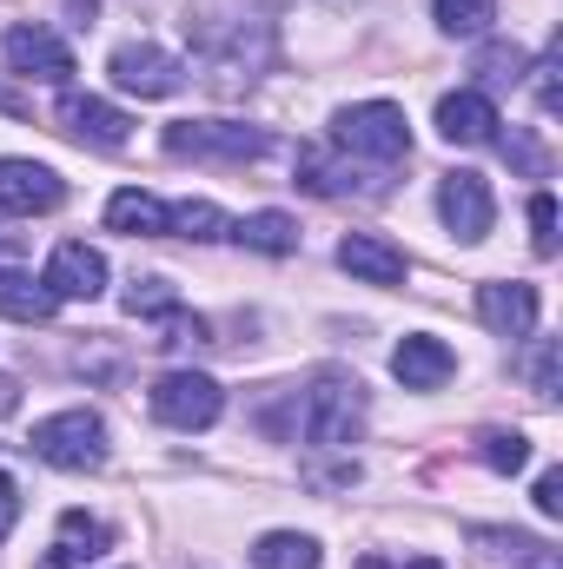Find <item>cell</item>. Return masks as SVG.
I'll use <instances>...</instances> for the list:
<instances>
[{
	"instance_id": "1",
	"label": "cell",
	"mask_w": 563,
	"mask_h": 569,
	"mask_svg": "<svg viewBox=\"0 0 563 569\" xmlns=\"http://www.w3.org/2000/svg\"><path fill=\"white\" fill-rule=\"evenodd\" d=\"M365 430V385L345 378V371H318L305 391H292V418H285V437H305L318 450H345L358 443Z\"/></svg>"
},
{
	"instance_id": "2",
	"label": "cell",
	"mask_w": 563,
	"mask_h": 569,
	"mask_svg": "<svg viewBox=\"0 0 563 569\" xmlns=\"http://www.w3.org/2000/svg\"><path fill=\"white\" fill-rule=\"evenodd\" d=\"M332 146H338V152H352V159H378V166L405 159V152H412L405 107H392V100H365V107H345V113L332 120Z\"/></svg>"
},
{
	"instance_id": "3",
	"label": "cell",
	"mask_w": 563,
	"mask_h": 569,
	"mask_svg": "<svg viewBox=\"0 0 563 569\" xmlns=\"http://www.w3.org/2000/svg\"><path fill=\"white\" fill-rule=\"evenodd\" d=\"M27 443L53 470H100L107 463V425H100V411H53V418L33 425Z\"/></svg>"
},
{
	"instance_id": "4",
	"label": "cell",
	"mask_w": 563,
	"mask_h": 569,
	"mask_svg": "<svg viewBox=\"0 0 563 569\" xmlns=\"http://www.w3.org/2000/svg\"><path fill=\"white\" fill-rule=\"evenodd\" d=\"M159 146L172 152V159H213V166H253L259 152H266V133L259 127H226V120H172Z\"/></svg>"
},
{
	"instance_id": "5",
	"label": "cell",
	"mask_w": 563,
	"mask_h": 569,
	"mask_svg": "<svg viewBox=\"0 0 563 569\" xmlns=\"http://www.w3.org/2000/svg\"><path fill=\"white\" fill-rule=\"evenodd\" d=\"M219 411H226V391L206 371H166L152 385V418L166 430H213Z\"/></svg>"
},
{
	"instance_id": "6",
	"label": "cell",
	"mask_w": 563,
	"mask_h": 569,
	"mask_svg": "<svg viewBox=\"0 0 563 569\" xmlns=\"http://www.w3.org/2000/svg\"><path fill=\"white\" fill-rule=\"evenodd\" d=\"M107 73H113L120 93H140V100H166V93L186 87L179 53H166V47H152V40H127V47H113Z\"/></svg>"
},
{
	"instance_id": "7",
	"label": "cell",
	"mask_w": 563,
	"mask_h": 569,
	"mask_svg": "<svg viewBox=\"0 0 563 569\" xmlns=\"http://www.w3.org/2000/svg\"><path fill=\"white\" fill-rule=\"evenodd\" d=\"M437 219H444L464 246H477V239L491 232V219H497L491 179H484V172H444V186H437Z\"/></svg>"
},
{
	"instance_id": "8",
	"label": "cell",
	"mask_w": 563,
	"mask_h": 569,
	"mask_svg": "<svg viewBox=\"0 0 563 569\" xmlns=\"http://www.w3.org/2000/svg\"><path fill=\"white\" fill-rule=\"evenodd\" d=\"M0 47H7V67L27 73V80H47V87H67L73 80V47L53 27H13Z\"/></svg>"
},
{
	"instance_id": "9",
	"label": "cell",
	"mask_w": 563,
	"mask_h": 569,
	"mask_svg": "<svg viewBox=\"0 0 563 569\" xmlns=\"http://www.w3.org/2000/svg\"><path fill=\"white\" fill-rule=\"evenodd\" d=\"M67 199V179L40 159H0V212L13 219H33V212H53Z\"/></svg>"
},
{
	"instance_id": "10",
	"label": "cell",
	"mask_w": 563,
	"mask_h": 569,
	"mask_svg": "<svg viewBox=\"0 0 563 569\" xmlns=\"http://www.w3.org/2000/svg\"><path fill=\"white\" fill-rule=\"evenodd\" d=\"M40 284L53 291V298H100L107 291V259L93 252V246H80V239H67L53 259H47V272Z\"/></svg>"
},
{
	"instance_id": "11",
	"label": "cell",
	"mask_w": 563,
	"mask_h": 569,
	"mask_svg": "<svg viewBox=\"0 0 563 569\" xmlns=\"http://www.w3.org/2000/svg\"><path fill=\"white\" fill-rule=\"evenodd\" d=\"M60 127L73 133V140H87V146H127V113L120 107H107V100H93V93H60Z\"/></svg>"
},
{
	"instance_id": "12",
	"label": "cell",
	"mask_w": 563,
	"mask_h": 569,
	"mask_svg": "<svg viewBox=\"0 0 563 569\" xmlns=\"http://www.w3.org/2000/svg\"><path fill=\"white\" fill-rule=\"evenodd\" d=\"M497 127H504V120H497V107H491L484 93H471V87L437 100V133H444L451 146H491V140H497Z\"/></svg>"
},
{
	"instance_id": "13",
	"label": "cell",
	"mask_w": 563,
	"mask_h": 569,
	"mask_svg": "<svg viewBox=\"0 0 563 569\" xmlns=\"http://www.w3.org/2000/svg\"><path fill=\"white\" fill-rule=\"evenodd\" d=\"M477 318L497 331V338H531V325H537V291L531 284H477Z\"/></svg>"
},
{
	"instance_id": "14",
	"label": "cell",
	"mask_w": 563,
	"mask_h": 569,
	"mask_svg": "<svg viewBox=\"0 0 563 569\" xmlns=\"http://www.w3.org/2000/svg\"><path fill=\"white\" fill-rule=\"evenodd\" d=\"M451 371H457V358H451V345L444 338H405L398 351H392V378L405 385V391H437V385H451Z\"/></svg>"
},
{
	"instance_id": "15",
	"label": "cell",
	"mask_w": 563,
	"mask_h": 569,
	"mask_svg": "<svg viewBox=\"0 0 563 569\" xmlns=\"http://www.w3.org/2000/svg\"><path fill=\"white\" fill-rule=\"evenodd\" d=\"M338 266L365 284H398L405 279V252H398L385 232H345V239H338Z\"/></svg>"
},
{
	"instance_id": "16",
	"label": "cell",
	"mask_w": 563,
	"mask_h": 569,
	"mask_svg": "<svg viewBox=\"0 0 563 569\" xmlns=\"http://www.w3.org/2000/svg\"><path fill=\"white\" fill-rule=\"evenodd\" d=\"M107 550H113V530L100 517H87V510H67L53 550L40 557V569H80V563H93V557H107Z\"/></svg>"
},
{
	"instance_id": "17",
	"label": "cell",
	"mask_w": 563,
	"mask_h": 569,
	"mask_svg": "<svg viewBox=\"0 0 563 569\" xmlns=\"http://www.w3.org/2000/svg\"><path fill=\"white\" fill-rule=\"evenodd\" d=\"M0 311H7V318H20V325H47V318L60 311V298L33 279V272L0 266Z\"/></svg>"
},
{
	"instance_id": "18",
	"label": "cell",
	"mask_w": 563,
	"mask_h": 569,
	"mask_svg": "<svg viewBox=\"0 0 563 569\" xmlns=\"http://www.w3.org/2000/svg\"><path fill=\"white\" fill-rule=\"evenodd\" d=\"M107 226L127 232V239H166V206L152 192H140V186H127V192L107 199Z\"/></svg>"
},
{
	"instance_id": "19",
	"label": "cell",
	"mask_w": 563,
	"mask_h": 569,
	"mask_svg": "<svg viewBox=\"0 0 563 569\" xmlns=\"http://www.w3.org/2000/svg\"><path fill=\"white\" fill-rule=\"evenodd\" d=\"M358 179H365V172L325 159L318 146H298V186H305V192H318V199H345V192H358Z\"/></svg>"
},
{
	"instance_id": "20",
	"label": "cell",
	"mask_w": 563,
	"mask_h": 569,
	"mask_svg": "<svg viewBox=\"0 0 563 569\" xmlns=\"http://www.w3.org/2000/svg\"><path fill=\"white\" fill-rule=\"evenodd\" d=\"M166 232L213 246V239H233V219H226L213 199H186V206H166Z\"/></svg>"
},
{
	"instance_id": "21",
	"label": "cell",
	"mask_w": 563,
	"mask_h": 569,
	"mask_svg": "<svg viewBox=\"0 0 563 569\" xmlns=\"http://www.w3.org/2000/svg\"><path fill=\"white\" fill-rule=\"evenodd\" d=\"M233 239H239V246H253V252H266V259L298 252V226H292L285 212H253V219H239V226H233Z\"/></svg>"
},
{
	"instance_id": "22",
	"label": "cell",
	"mask_w": 563,
	"mask_h": 569,
	"mask_svg": "<svg viewBox=\"0 0 563 569\" xmlns=\"http://www.w3.org/2000/svg\"><path fill=\"white\" fill-rule=\"evenodd\" d=\"M477 543H484V550H497L511 569H563L557 550H551V543H537V537H524V530H477Z\"/></svg>"
},
{
	"instance_id": "23",
	"label": "cell",
	"mask_w": 563,
	"mask_h": 569,
	"mask_svg": "<svg viewBox=\"0 0 563 569\" xmlns=\"http://www.w3.org/2000/svg\"><path fill=\"white\" fill-rule=\"evenodd\" d=\"M253 563L259 569H318V543L298 537V530H273L253 543Z\"/></svg>"
},
{
	"instance_id": "24",
	"label": "cell",
	"mask_w": 563,
	"mask_h": 569,
	"mask_svg": "<svg viewBox=\"0 0 563 569\" xmlns=\"http://www.w3.org/2000/svg\"><path fill=\"white\" fill-rule=\"evenodd\" d=\"M431 7H437V27L457 33V40H477L497 20V0H431Z\"/></svg>"
},
{
	"instance_id": "25",
	"label": "cell",
	"mask_w": 563,
	"mask_h": 569,
	"mask_svg": "<svg viewBox=\"0 0 563 569\" xmlns=\"http://www.w3.org/2000/svg\"><path fill=\"white\" fill-rule=\"evenodd\" d=\"M477 457H484L491 470H504V477H511V470H524V463H531V437H524V430H484V437H477Z\"/></svg>"
},
{
	"instance_id": "26",
	"label": "cell",
	"mask_w": 563,
	"mask_h": 569,
	"mask_svg": "<svg viewBox=\"0 0 563 569\" xmlns=\"http://www.w3.org/2000/svg\"><path fill=\"white\" fill-rule=\"evenodd\" d=\"M127 311L134 318H172L179 311V291H172V279H134L127 284Z\"/></svg>"
},
{
	"instance_id": "27",
	"label": "cell",
	"mask_w": 563,
	"mask_h": 569,
	"mask_svg": "<svg viewBox=\"0 0 563 569\" xmlns=\"http://www.w3.org/2000/svg\"><path fill=\"white\" fill-rule=\"evenodd\" d=\"M477 73H484L491 87H517V80H524V47H504V40L484 47V53H477Z\"/></svg>"
},
{
	"instance_id": "28",
	"label": "cell",
	"mask_w": 563,
	"mask_h": 569,
	"mask_svg": "<svg viewBox=\"0 0 563 569\" xmlns=\"http://www.w3.org/2000/svg\"><path fill=\"white\" fill-rule=\"evenodd\" d=\"M497 146H504V159H511L517 172H531V179H544V166H551V159H544V146L531 140L524 127H511V133H497Z\"/></svg>"
},
{
	"instance_id": "29",
	"label": "cell",
	"mask_w": 563,
	"mask_h": 569,
	"mask_svg": "<svg viewBox=\"0 0 563 569\" xmlns=\"http://www.w3.org/2000/svg\"><path fill=\"white\" fill-rule=\"evenodd\" d=\"M531 246H537V259L557 252V199H551V192L531 199Z\"/></svg>"
},
{
	"instance_id": "30",
	"label": "cell",
	"mask_w": 563,
	"mask_h": 569,
	"mask_svg": "<svg viewBox=\"0 0 563 569\" xmlns=\"http://www.w3.org/2000/svg\"><path fill=\"white\" fill-rule=\"evenodd\" d=\"M531 73H537V107H544V120H557V113H563V93H557V53H544V60H537Z\"/></svg>"
},
{
	"instance_id": "31",
	"label": "cell",
	"mask_w": 563,
	"mask_h": 569,
	"mask_svg": "<svg viewBox=\"0 0 563 569\" xmlns=\"http://www.w3.org/2000/svg\"><path fill=\"white\" fill-rule=\"evenodd\" d=\"M531 378H537V398H557V338H544L537 345V358H531Z\"/></svg>"
},
{
	"instance_id": "32",
	"label": "cell",
	"mask_w": 563,
	"mask_h": 569,
	"mask_svg": "<svg viewBox=\"0 0 563 569\" xmlns=\"http://www.w3.org/2000/svg\"><path fill=\"white\" fill-rule=\"evenodd\" d=\"M537 510L544 517H563V470H544L537 477Z\"/></svg>"
},
{
	"instance_id": "33",
	"label": "cell",
	"mask_w": 563,
	"mask_h": 569,
	"mask_svg": "<svg viewBox=\"0 0 563 569\" xmlns=\"http://www.w3.org/2000/svg\"><path fill=\"white\" fill-rule=\"evenodd\" d=\"M13 517H20V483H13V477L0 470V537L13 530Z\"/></svg>"
},
{
	"instance_id": "34",
	"label": "cell",
	"mask_w": 563,
	"mask_h": 569,
	"mask_svg": "<svg viewBox=\"0 0 563 569\" xmlns=\"http://www.w3.org/2000/svg\"><path fill=\"white\" fill-rule=\"evenodd\" d=\"M358 569H444L437 557H405V563H392V557H365Z\"/></svg>"
},
{
	"instance_id": "35",
	"label": "cell",
	"mask_w": 563,
	"mask_h": 569,
	"mask_svg": "<svg viewBox=\"0 0 563 569\" xmlns=\"http://www.w3.org/2000/svg\"><path fill=\"white\" fill-rule=\"evenodd\" d=\"M20 411V385L13 378H0V418H13Z\"/></svg>"
}]
</instances>
